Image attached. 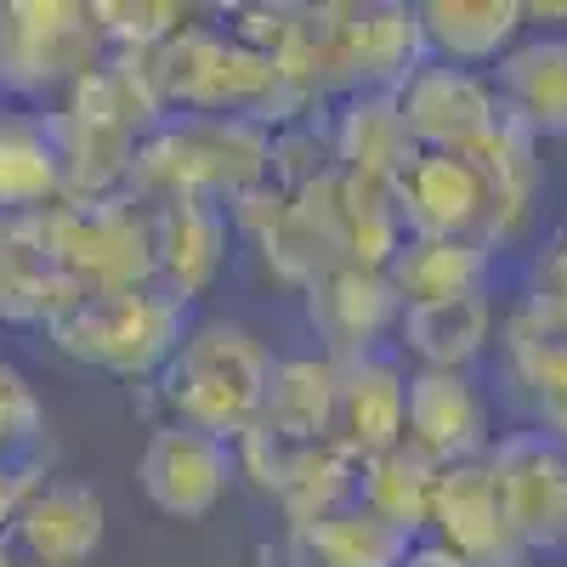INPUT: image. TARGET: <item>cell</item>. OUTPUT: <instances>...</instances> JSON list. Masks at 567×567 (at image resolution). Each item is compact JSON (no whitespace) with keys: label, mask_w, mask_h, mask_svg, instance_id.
Here are the masks:
<instances>
[{"label":"cell","mask_w":567,"mask_h":567,"mask_svg":"<svg viewBox=\"0 0 567 567\" xmlns=\"http://www.w3.org/2000/svg\"><path fill=\"white\" fill-rule=\"evenodd\" d=\"M409 414V363L398 352H374L341 363L336 381V449L352 460H374L403 443Z\"/></svg>","instance_id":"obj_18"},{"label":"cell","mask_w":567,"mask_h":567,"mask_svg":"<svg viewBox=\"0 0 567 567\" xmlns=\"http://www.w3.org/2000/svg\"><path fill=\"white\" fill-rule=\"evenodd\" d=\"M414 545L420 539L398 534L392 523H381V516L363 511V505H347V511L318 516V523L284 528V561L290 567H403Z\"/></svg>","instance_id":"obj_21"},{"label":"cell","mask_w":567,"mask_h":567,"mask_svg":"<svg viewBox=\"0 0 567 567\" xmlns=\"http://www.w3.org/2000/svg\"><path fill=\"white\" fill-rule=\"evenodd\" d=\"M103 534H109L103 494L91 483L52 477L23 505L18 523L0 534V550L12 567H85L103 550Z\"/></svg>","instance_id":"obj_14"},{"label":"cell","mask_w":567,"mask_h":567,"mask_svg":"<svg viewBox=\"0 0 567 567\" xmlns=\"http://www.w3.org/2000/svg\"><path fill=\"white\" fill-rule=\"evenodd\" d=\"M69 194L58 114L0 103V216H40Z\"/></svg>","instance_id":"obj_19"},{"label":"cell","mask_w":567,"mask_h":567,"mask_svg":"<svg viewBox=\"0 0 567 567\" xmlns=\"http://www.w3.org/2000/svg\"><path fill=\"white\" fill-rule=\"evenodd\" d=\"M52 483V465H45V449H29V454H0V534H7L23 505Z\"/></svg>","instance_id":"obj_28"},{"label":"cell","mask_w":567,"mask_h":567,"mask_svg":"<svg viewBox=\"0 0 567 567\" xmlns=\"http://www.w3.org/2000/svg\"><path fill=\"white\" fill-rule=\"evenodd\" d=\"M187 312L159 284H131V290H74L58 318L45 323V341L63 358L114 374V381H154L176 341L187 336Z\"/></svg>","instance_id":"obj_3"},{"label":"cell","mask_w":567,"mask_h":567,"mask_svg":"<svg viewBox=\"0 0 567 567\" xmlns=\"http://www.w3.org/2000/svg\"><path fill=\"white\" fill-rule=\"evenodd\" d=\"M40 239L74 290H131L154 284V210L131 194L58 199L40 210Z\"/></svg>","instance_id":"obj_4"},{"label":"cell","mask_w":567,"mask_h":567,"mask_svg":"<svg viewBox=\"0 0 567 567\" xmlns=\"http://www.w3.org/2000/svg\"><path fill=\"white\" fill-rule=\"evenodd\" d=\"M136 488L171 523H205L239 488V449L176 420H154L136 454Z\"/></svg>","instance_id":"obj_8"},{"label":"cell","mask_w":567,"mask_h":567,"mask_svg":"<svg viewBox=\"0 0 567 567\" xmlns=\"http://www.w3.org/2000/svg\"><path fill=\"white\" fill-rule=\"evenodd\" d=\"M488 80L516 131L534 142H567V29H528Z\"/></svg>","instance_id":"obj_16"},{"label":"cell","mask_w":567,"mask_h":567,"mask_svg":"<svg viewBox=\"0 0 567 567\" xmlns=\"http://www.w3.org/2000/svg\"><path fill=\"white\" fill-rule=\"evenodd\" d=\"M483 460L528 556L567 550V443L539 432V425H511Z\"/></svg>","instance_id":"obj_9"},{"label":"cell","mask_w":567,"mask_h":567,"mask_svg":"<svg viewBox=\"0 0 567 567\" xmlns=\"http://www.w3.org/2000/svg\"><path fill=\"white\" fill-rule=\"evenodd\" d=\"M471 159L483 165L488 187H494V205H499V227H505V245H516L534 221V199H539V142L528 131H516L511 120H499L483 142L465 148Z\"/></svg>","instance_id":"obj_26"},{"label":"cell","mask_w":567,"mask_h":567,"mask_svg":"<svg viewBox=\"0 0 567 567\" xmlns=\"http://www.w3.org/2000/svg\"><path fill=\"white\" fill-rule=\"evenodd\" d=\"M494 250L477 239H414L403 233V245L381 267L398 307H425V301H449L471 290H494Z\"/></svg>","instance_id":"obj_23"},{"label":"cell","mask_w":567,"mask_h":567,"mask_svg":"<svg viewBox=\"0 0 567 567\" xmlns=\"http://www.w3.org/2000/svg\"><path fill=\"white\" fill-rule=\"evenodd\" d=\"M392 103L403 114V131L414 148L432 154H465L471 142H483L505 114H499V91L477 69H454L437 58H420L398 85Z\"/></svg>","instance_id":"obj_10"},{"label":"cell","mask_w":567,"mask_h":567,"mask_svg":"<svg viewBox=\"0 0 567 567\" xmlns=\"http://www.w3.org/2000/svg\"><path fill=\"white\" fill-rule=\"evenodd\" d=\"M74 284L52 267L34 216H0V323L45 329Z\"/></svg>","instance_id":"obj_24"},{"label":"cell","mask_w":567,"mask_h":567,"mask_svg":"<svg viewBox=\"0 0 567 567\" xmlns=\"http://www.w3.org/2000/svg\"><path fill=\"white\" fill-rule=\"evenodd\" d=\"M437 471L420 449L398 443L374 460H358V505L374 511L381 523H392L409 539H425V516H432V494H437Z\"/></svg>","instance_id":"obj_25"},{"label":"cell","mask_w":567,"mask_h":567,"mask_svg":"<svg viewBox=\"0 0 567 567\" xmlns=\"http://www.w3.org/2000/svg\"><path fill=\"white\" fill-rule=\"evenodd\" d=\"M272 171V131L256 120L227 114H171L136 142V159L125 171V194L148 210L159 205H221L233 210L250 199Z\"/></svg>","instance_id":"obj_2"},{"label":"cell","mask_w":567,"mask_h":567,"mask_svg":"<svg viewBox=\"0 0 567 567\" xmlns=\"http://www.w3.org/2000/svg\"><path fill=\"white\" fill-rule=\"evenodd\" d=\"M528 290L550 296V301H567V210H561V221L545 233V245L528 261Z\"/></svg>","instance_id":"obj_29"},{"label":"cell","mask_w":567,"mask_h":567,"mask_svg":"<svg viewBox=\"0 0 567 567\" xmlns=\"http://www.w3.org/2000/svg\"><path fill=\"white\" fill-rule=\"evenodd\" d=\"M414 23L425 58L477 74H494V63L528 34L523 0H420Z\"/></svg>","instance_id":"obj_20"},{"label":"cell","mask_w":567,"mask_h":567,"mask_svg":"<svg viewBox=\"0 0 567 567\" xmlns=\"http://www.w3.org/2000/svg\"><path fill=\"white\" fill-rule=\"evenodd\" d=\"M499 437L494 392L477 369H409V414L403 443L420 449L432 465L483 460Z\"/></svg>","instance_id":"obj_12"},{"label":"cell","mask_w":567,"mask_h":567,"mask_svg":"<svg viewBox=\"0 0 567 567\" xmlns=\"http://www.w3.org/2000/svg\"><path fill=\"white\" fill-rule=\"evenodd\" d=\"M329 148H336L341 176L386 182L414 159V142L403 131V114L392 103V91H347L329 114Z\"/></svg>","instance_id":"obj_22"},{"label":"cell","mask_w":567,"mask_h":567,"mask_svg":"<svg viewBox=\"0 0 567 567\" xmlns=\"http://www.w3.org/2000/svg\"><path fill=\"white\" fill-rule=\"evenodd\" d=\"M45 449V403L34 398L29 374L0 363V454Z\"/></svg>","instance_id":"obj_27"},{"label":"cell","mask_w":567,"mask_h":567,"mask_svg":"<svg viewBox=\"0 0 567 567\" xmlns=\"http://www.w3.org/2000/svg\"><path fill=\"white\" fill-rule=\"evenodd\" d=\"M499 341V301L494 290H471L449 301L403 307L392 352L409 369H477Z\"/></svg>","instance_id":"obj_17"},{"label":"cell","mask_w":567,"mask_h":567,"mask_svg":"<svg viewBox=\"0 0 567 567\" xmlns=\"http://www.w3.org/2000/svg\"><path fill=\"white\" fill-rule=\"evenodd\" d=\"M528 29H567V0H523Z\"/></svg>","instance_id":"obj_30"},{"label":"cell","mask_w":567,"mask_h":567,"mask_svg":"<svg viewBox=\"0 0 567 567\" xmlns=\"http://www.w3.org/2000/svg\"><path fill=\"white\" fill-rule=\"evenodd\" d=\"M0 567H12V561H7V550H0Z\"/></svg>","instance_id":"obj_32"},{"label":"cell","mask_w":567,"mask_h":567,"mask_svg":"<svg viewBox=\"0 0 567 567\" xmlns=\"http://www.w3.org/2000/svg\"><path fill=\"white\" fill-rule=\"evenodd\" d=\"M425 545H437L460 567H528V545L516 539L505 499L494 488L488 460H465L437 471L432 516H425Z\"/></svg>","instance_id":"obj_11"},{"label":"cell","mask_w":567,"mask_h":567,"mask_svg":"<svg viewBox=\"0 0 567 567\" xmlns=\"http://www.w3.org/2000/svg\"><path fill=\"white\" fill-rule=\"evenodd\" d=\"M403 567H460V561H454V556H443L437 545H425V539H420V545L409 550V561H403Z\"/></svg>","instance_id":"obj_31"},{"label":"cell","mask_w":567,"mask_h":567,"mask_svg":"<svg viewBox=\"0 0 567 567\" xmlns=\"http://www.w3.org/2000/svg\"><path fill=\"white\" fill-rule=\"evenodd\" d=\"M392 205L403 233H414V239H477L494 256L505 250L494 187L471 154L414 148V159L392 176Z\"/></svg>","instance_id":"obj_6"},{"label":"cell","mask_w":567,"mask_h":567,"mask_svg":"<svg viewBox=\"0 0 567 567\" xmlns=\"http://www.w3.org/2000/svg\"><path fill=\"white\" fill-rule=\"evenodd\" d=\"M499 386L505 403L523 414L516 425L550 432L567 409V301L523 290L511 307H499Z\"/></svg>","instance_id":"obj_7"},{"label":"cell","mask_w":567,"mask_h":567,"mask_svg":"<svg viewBox=\"0 0 567 567\" xmlns=\"http://www.w3.org/2000/svg\"><path fill=\"white\" fill-rule=\"evenodd\" d=\"M272 369H278V352L261 341V329H250L245 318L194 312L187 336L176 341V352L165 358V369L148 386H154L159 420L194 425V432H210L239 449V437L256 425L267 403Z\"/></svg>","instance_id":"obj_1"},{"label":"cell","mask_w":567,"mask_h":567,"mask_svg":"<svg viewBox=\"0 0 567 567\" xmlns=\"http://www.w3.org/2000/svg\"><path fill=\"white\" fill-rule=\"evenodd\" d=\"M301 312H307L312 352L336 358V363L392 352L398 318H403V307H398L381 267H336V272H323L318 284L301 290Z\"/></svg>","instance_id":"obj_13"},{"label":"cell","mask_w":567,"mask_h":567,"mask_svg":"<svg viewBox=\"0 0 567 567\" xmlns=\"http://www.w3.org/2000/svg\"><path fill=\"white\" fill-rule=\"evenodd\" d=\"M109 58L97 12L74 0H12L0 7V91L18 103L63 97V91Z\"/></svg>","instance_id":"obj_5"},{"label":"cell","mask_w":567,"mask_h":567,"mask_svg":"<svg viewBox=\"0 0 567 567\" xmlns=\"http://www.w3.org/2000/svg\"><path fill=\"white\" fill-rule=\"evenodd\" d=\"M227 256H233V216L221 205L182 199L154 210V284L187 312L216 290Z\"/></svg>","instance_id":"obj_15"}]
</instances>
